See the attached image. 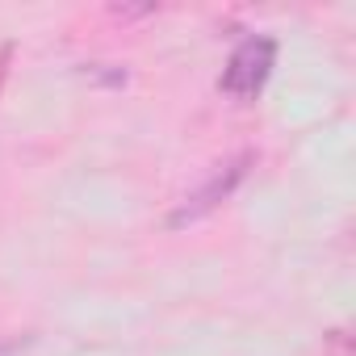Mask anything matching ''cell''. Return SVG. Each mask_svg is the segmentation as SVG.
Here are the masks:
<instances>
[{"label": "cell", "mask_w": 356, "mask_h": 356, "mask_svg": "<svg viewBox=\"0 0 356 356\" xmlns=\"http://www.w3.org/2000/svg\"><path fill=\"white\" fill-rule=\"evenodd\" d=\"M273 63H277V47L273 38H243L222 72V92L235 97V101H252L260 97V88L268 84L273 76Z\"/></svg>", "instance_id": "obj_1"}, {"label": "cell", "mask_w": 356, "mask_h": 356, "mask_svg": "<svg viewBox=\"0 0 356 356\" xmlns=\"http://www.w3.org/2000/svg\"><path fill=\"white\" fill-rule=\"evenodd\" d=\"M248 168H252V155H235V159H227L210 181L197 189V193H189L181 206L172 210V218H168V227H189V222H202L206 214H214L235 189H239V181L248 176Z\"/></svg>", "instance_id": "obj_2"}]
</instances>
